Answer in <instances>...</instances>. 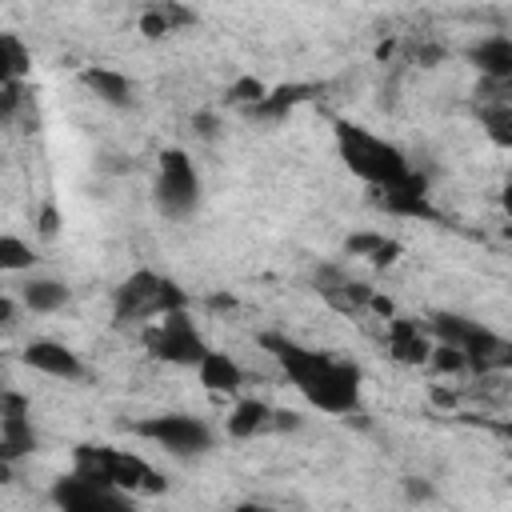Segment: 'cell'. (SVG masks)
Instances as JSON below:
<instances>
[{
	"label": "cell",
	"instance_id": "cell-1",
	"mask_svg": "<svg viewBox=\"0 0 512 512\" xmlns=\"http://www.w3.org/2000/svg\"><path fill=\"white\" fill-rule=\"evenodd\" d=\"M260 344L276 356V364L284 368V376L292 380V388L320 412L328 416H348L360 408V368L352 360L304 348L280 332H264Z\"/></svg>",
	"mask_w": 512,
	"mask_h": 512
},
{
	"label": "cell",
	"instance_id": "cell-10",
	"mask_svg": "<svg viewBox=\"0 0 512 512\" xmlns=\"http://www.w3.org/2000/svg\"><path fill=\"white\" fill-rule=\"evenodd\" d=\"M36 448V428L28 416V400L20 392L0 396V460H20Z\"/></svg>",
	"mask_w": 512,
	"mask_h": 512
},
{
	"label": "cell",
	"instance_id": "cell-13",
	"mask_svg": "<svg viewBox=\"0 0 512 512\" xmlns=\"http://www.w3.org/2000/svg\"><path fill=\"white\" fill-rule=\"evenodd\" d=\"M380 204H384V212H392V216H420V220H436V212H432V204H428V184H424V176H408V180H400V184H392V188H380Z\"/></svg>",
	"mask_w": 512,
	"mask_h": 512
},
{
	"label": "cell",
	"instance_id": "cell-4",
	"mask_svg": "<svg viewBox=\"0 0 512 512\" xmlns=\"http://www.w3.org/2000/svg\"><path fill=\"white\" fill-rule=\"evenodd\" d=\"M72 472L88 476V480H100V484H112V488H120L128 496L164 492V476L148 460H140L132 452H120V448H108V444H76Z\"/></svg>",
	"mask_w": 512,
	"mask_h": 512
},
{
	"label": "cell",
	"instance_id": "cell-20",
	"mask_svg": "<svg viewBox=\"0 0 512 512\" xmlns=\"http://www.w3.org/2000/svg\"><path fill=\"white\" fill-rule=\"evenodd\" d=\"M32 68V56L16 32H0V80H24Z\"/></svg>",
	"mask_w": 512,
	"mask_h": 512
},
{
	"label": "cell",
	"instance_id": "cell-14",
	"mask_svg": "<svg viewBox=\"0 0 512 512\" xmlns=\"http://www.w3.org/2000/svg\"><path fill=\"white\" fill-rule=\"evenodd\" d=\"M468 60L480 68L484 80H512V36L496 32L468 48Z\"/></svg>",
	"mask_w": 512,
	"mask_h": 512
},
{
	"label": "cell",
	"instance_id": "cell-27",
	"mask_svg": "<svg viewBox=\"0 0 512 512\" xmlns=\"http://www.w3.org/2000/svg\"><path fill=\"white\" fill-rule=\"evenodd\" d=\"M12 320H16V304L8 296H0V328H8Z\"/></svg>",
	"mask_w": 512,
	"mask_h": 512
},
{
	"label": "cell",
	"instance_id": "cell-21",
	"mask_svg": "<svg viewBox=\"0 0 512 512\" xmlns=\"http://www.w3.org/2000/svg\"><path fill=\"white\" fill-rule=\"evenodd\" d=\"M352 256H368L372 264H392L396 256H400V244L396 240H388V236H380V232H360V236H348V244H344Z\"/></svg>",
	"mask_w": 512,
	"mask_h": 512
},
{
	"label": "cell",
	"instance_id": "cell-18",
	"mask_svg": "<svg viewBox=\"0 0 512 512\" xmlns=\"http://www.w3.org/2000/svg\"><path fill=\"white\" fill-rule=\"evenodd\" d=\"M388 348L400 364H424L428 360V336L416 328V320H392L388 324Z\"/></svg>",
	"mask_w": 512,
	"mask_h": 512
},
{
	"label": "cell",
	"instance_id": "cell-24",
	"mask_svg": "<svg viewBox=\"0 0 512 512\" xmlns=\"http://www.w3.org/2000/svg\"><path fill=\"white\" fill-rule=\"evenodd\" d=\"M264 92H268V84H260L256 76H244V80H236V84L228 88V104H244V108H248V104H256Z\"/></svg>",
	"mask_w": 512,
	"mask_h": 512
},
{
	"label": "cell",
	"instance_id": "cell-12",
	"mask_svg": "<svg viewBox=\"0 0 512 512\" xmlns=\"http://www.w3.org/2000/svg\"><path fill=\"white\" fill-rule=\"evenodd\" d=\"M20 360H24L28 368L52 376V380H80V376H84V360H80L68 344H60V340H32V344L20 352Z\"/></svg>",
	"mask_w": 512,
	"mask_h": 512
},
{
	"label": "cell",
	"instance_id": "cell-5",
	"mask_svg": "<svg viewBox=\"0 0 512 512\" xmlns=\"http://www.w3.org/2000/svg\"><path fill=\"white\" fill-rule=\"evenodd\" d=\"M144 348L148 356L164 360V364H180V368H196L208 352V340L200 336V328L192 324L188 308H172L156 320H148L144 328Z\"/></svg>",
	"mask_w": 512,
	"mask_h": 512
},
{
	"label": "cell",
	"instance_id": "cell-3",
	"mask_svg": "<svg viewBox=\"0 0 512 512\" xmlns=\"http://www.w3.org/2000/svg\"><path fill=\"white\" fill-rule=\"evenodd\" d=\"M172 308H188V296L176 280L152 272V268H136L132 276H124L112 292V320L116 328H132V324H148Z\"/></svg>",
	"mask_w": 512,
	"mask_h": 512
},
{
	"label": "cell",
	"instance_id": "cell-23",
	"mask_svg": "<svg viewBox=\"0 0 512 512\" xmlns=\"http://www.w3.org/2000/svg\"><path fill=\"white\" fill-rule=\"evenodd\" d=\"M36 264V252L12 236V232H0V272H28Z\"/></svg>",
	"mask_w": 512,
	"mask_h": 512
},
{
	"label": "cell",
	"instance_id": "cell-26",
	"mask_svg": "<svg viewBox=\"0 0 512 512\" xmlns=\"http://www.w3.org/2000/svg\"><path fill=\"white\" fill-rule=\"evenodd\" d=\"M56 224H60V220H56V208L48 204V208L40 212V232H44V236H56Z\"/></svg>",
	"mask_w": 512,
	"mask_h": 512
},
{
	"label": "cell",
	"instance_id": "cell-22",
	"mask_svg": "<svg viewBox=\"0 0 512 512\" xmlns=\"http://www.w3.org/2000/svg\"><path fill=\"white\" fill-rule=\"evenodd\" d=\"M480 124L488 128V136H492L500 148H508V144H512V104H508L504 96H496L492 104H484V108H480Z\"/></svg>",
	"mask_w": 512,
	"mask_h": 512
},
{
	"label": "cell",
	"instance_id": "cell-8",
	"mask_svg": "<svg viewBox=\"0 0 512 512\" xmlns=\"http://www.w3.org/2000/svg\"><path fill=\"white\" fill-rule=\"evenodd\" d=\"M136 432L152 444H160L172 456H204L212 448V428L200 416L188 412H160V416H144L136 424Z\"/></svg>",
	"mask_w": 512,
	"mask_h": 512
},
{
	"label": "cell",
	"instance_id": "cell-11",
	"mask_svg": "<svg viewBox=\"0 0 512 512\" xmlns=\"http://www.w3.org/2000/svg\"><path fill=\"white\" fill-rule=\"evenodd\" d=\"M296 424H300V420H296L292 412H276L272 404H264V400H256V396L240 400V404L232 408V416H228V432H232L236 440H252V436H260V432L296 428Z\"/></svg>",
	"mask_w": 512,
	"mask_h": 512
},
{
	"label": "cell",
	"instance_id": "cell-15",
	"mask_svg": "<svg viewBox=\"0 0 512 512\" xmlns=\"http://www.w3.org/2000/svg\"><path fill=\"white\" fill-rule=\"evenodd\" d=\"M196 376H200V384L208 388V392H224V396H232V392H240V384H244V368L228 356V352H204V360L196 364Z\"/></svg>",
	"mask_w": 512,
	"mask_h": 512
},
{
	"label": "cell",
	"instance_id": "cell-7",
	"mask_svg": "<svg viewBox=\"0 0 512 512\" xmlns=\"http://www.w3.org/2000/svg\"><path fill=\"white\" fill-rule=\"evenodd\" d=\"M156 208L168 220H184L200 208V172L188 160V152L168 148L160 152V168H156Z\"/></svg>",
	"mask_w": 512,
	"mask_h": 512
},
{
	"label": "cell",
	"instance_id": "cell-6",
	"mask_svg": "<svg viewBox=\"0 0 512 512\" xmlns=\"http://www.w3.org/2000/svg\"><path fill=\"white\" fill-rule=\"evenodd\" d=\"M432 332H436L444 344L460 348L464 364L476 368V372H484V368H504V364H508V340L496 336V332H488V328L476 324V320L440 312V316L432 320Z\"/></svg>",
	"mask_w": 512,
	"mask_h": 512
},
{
	"label": "cell",
	"instance_id": "cell-16",
	"mask_svg": "<svg viewBox=\"0 0 512 512\" xmlns=\"http://www.w3.org/2000/svg\"><path fill=\"white\" fill-rule=\"evenodd\" d=\"M80 84L96 96V100H104V104H112V108H128L132 104V80L124 76V72H116V68H84L80 72Z\"/></svg>",
	"mask_w": 512,
	"mask_h": 512
},
{
	"label": "cell",
	"instance_id": "cell-2",
	"mask_svg": "<svg viewBox=\"0 0 512 512\" xmlns=\"http://www.w3.org/2000/svg\"><path fill=\"white\" fill-rule=\"evenodd\" d=\"M336 152H340L344 168H348L352 176H360L364 184H372L376 192H380V188H392V184H400V180L412 176L404 152H400L392 140H384V136L360 128V124H348V120H336Z\"/></svg>",
	"mask_w": 512,
	"mask_h": 512
},
{
	"label": "cell",
	"instance_id": "cell-17",
	"mask_svg": "<svg viewBox=\"0 0 512 512\" xmlns=\"http://www.w3.org/2000/svg\"><path fill=\"white\" fill-rule=\"evenodd\" d=\"M316 88L312 84H280V88H268L256 104H248L244 112L252 116V120H284L296 104H304L308 96H312Z\"/></svg>",
	"mask_w": 512,
	"mask_h": 512
},
{
	"label": "cell",
	"instance_id": "cell-9",
	"mask_svg": "<svg viewBox=\"0 0 512 512\" xmlns=\"http://www.w3.org/2000/svg\"><path fill=\"white\" fill-rule=\"evenodd\" d=\"M48 500L64 512H128L132 508V496L112 488V484H100V480H88V476H60L52 480V492Z\"/></svg>",
	"mask_w": 512,
	"mask_h": 512
},
{
	"label": "cell",
	"instance_id": "cell-19",
	"mask_svg": "<svg viewBox=\"0 0 512 512\" xmlns=\"http://www.w3.org/2000/svg\"><path fill=\"white\" fill-rule=\"evenodd\" d=\"M20 300L28 312H56L68 304V284L52 280V276H32L20 284Z\"/></svg>",
	"mask_w": 512,
	"mask_h": 512
},
{
	"label": "cell",
	"instance_id": "cell-25",
	"mask_svg": "<svg viewBox=\"0 0 512 512\" xmlns=\"http://www.w3.org/2000/svg\"><path fill=\"white\" fill-rule=\"evenodd\" d=\"M20 100H24V84L20 80H0V124H8L16 116Z\"/></svg>",
	"mask_w": 512,
	"mask_h": 512
}]
</instances>
